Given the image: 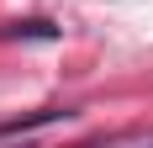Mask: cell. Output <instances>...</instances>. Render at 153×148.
Instances as JSON below:
<instances>
[{
  "label": "cell",
  "instance_id": "obj_1",
  "mask_svg": "<svg viewBox=\"0 0 153 148\" xmlns=\"http://www.w3.org/2000/svg\"><path fill=\"white\" fill-rule=\"evenodd\" d=\"M11 37H53V27H48V21H16Z\"/></svg>",
  "mask_w": 153,
  "mask_h": 148
}]
</instances>
